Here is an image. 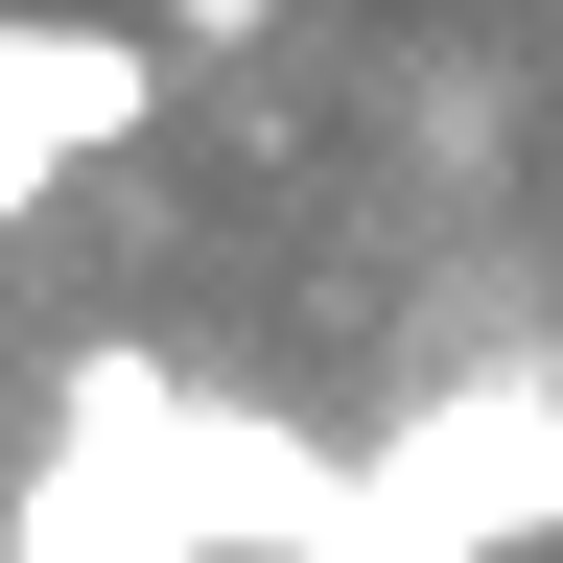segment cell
Listing matches in <instances>:
<instances>
[{
  "label": "cell",
  "mask_w": 563,
  "mask_h": 563,
  "mask_svg": "<svg viewBox=\"0 0 563 563\" xmlns=\"http://www.w3.org/2000/svg\"><path fill=\"white\" fill-rule=\"evenodd\" d=\"M352 470H376L399 517H446L470 563H517V540H563V399H540V376H470V399H422L399 446H352Z\"/></svg>",
  "instance_id": "6da1fadb"
},
{
  "label": "cell",
  "mask_w": 563,
  "mask_h": 563,
  "mask_svg": "<svg viewBox=\"0 0 563 563\" xmlns=\"http://www.w3.org/2000/svg\"><path fill=\"white\" fill-rule=\"evenodd\" d=\"M282 24V0H165V47H258Z\"/></svg>",
  "instance_id": "5b68a950"
},
{
  "label": "cell",
  "mask_w": 563,
  "mask_h": 563,
  "mask_svg": "<svg viewBox=\"0 0 563 563\" xmlns=\"http://www.w3.org/2000/svg\"><path fill=\"white\" fill-rule=\"evenodd\" d=\"M70 165H95V141H70V118H0V235H24V211H47Z\"/></svg>",
  "instance_id": "277c9868"
},
{
  "label": "cell",
  "mask_w": 563,
  "mask_h": 563,
  "mask_svg": "<svg viewBox=\"0 0 563 563\" xmlns=\"http://www.w3.org/2000/svg\"><path fill=\"white\" fill-rule=\"evenodd\" d=\"M306 563H470V540H446V517H399V493H376V470H352V517H329Z\"/></svg>",
  "instance_id": "3957f363"
},
{
  "label": "cell",
  "mask_w": 563,
  "mask_h": 563,
  "mask_svg": "<svg viewBox=\"0 0 563 563\" xmlns=\"http://www.w3.org/2000/svg\"><path fill=\"white\" fill-rule=\"evenodd\" d=\"M0 563H211V540H188L118 446H24V493H0Z\"/></svg>",
  "instance_id": "7a4b0ae2"
}]
</instances>
